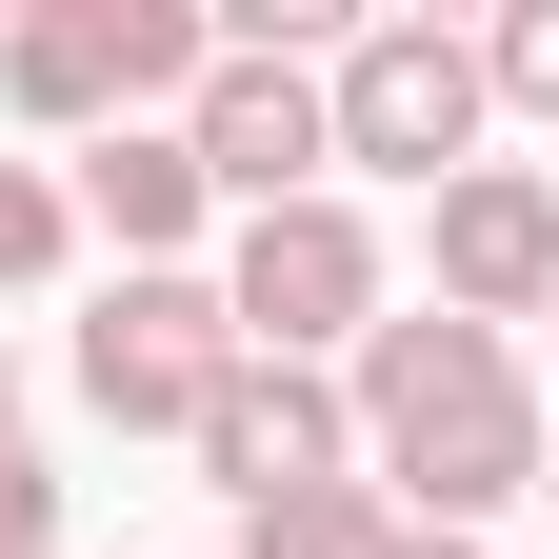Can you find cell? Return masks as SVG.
I'll return each instance as SVG.
<instances>
[{"mask_svg":"<svg viewBox=\"0 0 559 559\" xmlns=\"http://www.w3.org/2000/svg\"><path fill=\"white\" fill-rule=\"evenodd\" d=\"M360 440H380V479L419 500V539H479L500 500H539V400H520V360L479 320H380L360 340Z\"/></svg>","mask_w":559,"mask_h":559,"instance_id":"6da1fadb","label":"cell"},{"mask_svg":"<svg viewBox=\"0 0 559 559\" xmlns=\"http://www.w3.org/2000/svg\"><path fill=\"white\" fill-rule=\"evenodd\" d=\"M320 100H340V160H380V180H479V120H500L460 21H360Z\"/></svg>","mask_w":559,"mask_h":559,"instance_id":"7a4b0ae2","label":"cell"},{"mask_svg":"<svg viewBox=\"0 0 559 559\" xmlns=\"http://www.w3.org/2000/svg\"><path fill=\"white\" fill-rule=\"evenodd\" d=\"M221 300H240L260 360H340V340H380V221H360L340 180H320V200H280V221H240Z\"/></svg>","mask_w":559,"mask_h":559,"instance_id":"3957f363","label":"cell"},{"mask_svg":"<svg viewBox=\"0 0 559 559\" xmlns=\"http://www.w3.org/2000/svg\"><path fill=\"white\" fill-rule=\"evenodd\" d=\"M240 380V300H221V280H120V300L81 320V400L100 419H140V440H200V400H221Z\"/></svg>","mask_w":559,"mask_h":559,"instance_id":"277c9868","label":"cell"},{"mask_svg":"<svg viewBox=\"0 0 559 559\" xmlns=\"http://www.w3.org/2000/svg\"><path fill=\"white\" fill-rule=\"evenodd\" d=\"M180 140H200V180H221L240 221H280V200H320V160H340V100H320L280 40H221V81L180 100Z\"/></svg>","mask_w":559,"mask_h":559,"instance_id":"5b68a950","label":"cell"},{"mask_svg":"<svg viewBox=\"0 0 559 559\" xmlns=\"http://www.w3.org/2000/svg\"><path fill=\"white\" fill-rule=\"evenodd\" d=\"M440 320H559V180L539 160H479V180H440Z\"/></svg>","mask_w":559,"mask_h":559,"instance_id":"8992f818","label":"cell"},{"mask_svg":"<svg viewBox=\"0 0 559 559\" xmlns=\"http://www.w3.org/2000/svg\"><path fill=\"white\" fill-rule=\"evenodd\" d=\"M340 419L360 400H340L320 360H260L240 340V380L200 400V479H240V520H260V500H300V479H340Z\"/></svg>","mask_w":559,"mask_h":559,"instance_id":"52a82bcc","label":"cell"},{"mask_svg":"<svg viewBox=\"0 0 559 559\" xmlns=\"http://www.w3.org/2000/svg\"><path fill=\"white\" fill-rule=\"evenodd\" d=\"M81 221H120V280H160L200 221H221V180H200L180 120H100V140H81Z\"/></svg>","mask_w":559,"mask_h":559,"instance_id":"ba28073f","label":"cell"},{"mask_svg":"<svg viewBox=\"0 0 559 559\" xmlns=\"http://www.w3.org/2000/svg\"><path fill=\"white\" fill-rule=\"evenodd\" d=\"M0 100H21V120H120V0H40V21L21 40H0Z\"/></svg>","mask_w":559,"mask_h":559,"instance_id":"9c48e42d","label":"cell"},{"mask_svg":"<svg viewBox=\"0 0 559 559\" xmlns=\"http://www.w3.org/2000/svg\"><path fill=\"white\" fill-rule=\"evenodd\" d=\"M400 539H419V520L380 500V479H300V500L240 520V559H400Z\"/></svg>","mask_w":559,"mask_h":559,"instance_id":"30bf717a","label":"cell"},{"mask_svg":"<svg viewBox=\"0 0 559 559\" xmlns=\"http://www.w3.org/2000/svg\"><path fill=\"white\" fill-rule=\"evenodd\" d=\"M81 260V200H60L40 160H0V300H21V280H60Z\"/></svg>","mask_w":559,"mask_h":559,"instance_id":"8fae6325","label":"cell"},{"mask_svg":"<svg viewBox=\"0 0 559 559\" xmlns=\"http://www.w3.org/2000/svg\"><path fill=\"white\" fill-rule=\"evenodd\" d=\"M479 81H500L520 120H559V0H520V21H500V40H479Z\"/></svg>","mask_w":559,"mask_h":559,"instance_id":"7c38bea8","label":"cell"},{"mask_svg":"<svg viewBox=\"0 0 559 559\" xmlns=\"http://www.w3.org/2000/svg\"><path fill=\"white\" fill-rule=\"evenodd\" d=\"M60 539V479H40V440H0V559H40Z\"/></svg>","mask_w":559,"mask_h":559,"instance_id":"4fadbf2b","label":"cell"},{"mask_svg":"<svg viewBox=\"0 0 559 559\" xmlns=\"http://www.w3.org/2000/svg\"><path fill=\"white\" fill-rule=\"evenodd\" d=\"M400 559H479V539H400Z\"/></svg>","mask_w":559,"mask_h":559,"instance_id":"5bb4252c","label":"cell"},{"mask_svg":"<svg viewBox=\"0 0 559 559\" xmlns=\"http://www.w3.org/2000/svg\"><path fill=\"white\" fill-rule=\"evenodd\" d=\"M539 500H559V440H539Z\"/></svg>","mask_w":559,"mask_h":559,"instance_id":"9a60e30c","label":"cell"},{"mask_svg":"<svg viewBox=\"0 0 559 559\" xmlns=\"http://www.w3.org/2000/svg\"><path fill=\"white\" fill-rule=\"evenodd\" d=\"M0 400H21V360H0Z\"/></svg>","mask_w":559,"mask_h":559,"instance_id":"2e32d148","label":"cell"},{"mask_svg":"<svg viewBox=\"0 0 559 559\" xmlns=\"http://www.w3.org/2000/svg\"><path fill=\"white\" fill-rule=\"evenodd\" d=\"M40 559H60V539H40Z\"/></svg>","mask_w":559,"mask_h":559,"instance_id":"e0dca14e","label":"cell"}]
</instances>
